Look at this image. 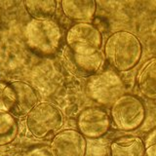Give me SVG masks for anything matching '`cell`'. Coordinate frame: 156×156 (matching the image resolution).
I'll return each instance as SVG.
<instances>
[{
  "instance_id": "obj_3",
  "label": "cell",
  "mask_w": 156,
  "mask_h": 156,
  "mask_svg": "<svg viewBox=\"0 0 156 156\" xmlns=\"http://www.w3.org/2000/svg\"><path fill=\"white\" fill-rule=\"evenodd\" d=\"M124 82L114 70L97 73L89 77L86 83L87 97L101 105H112L124 95Z\"/></svg>"
},
{
  "instance_id": "obj_18",
  "label": "cell",
  "mask_w": 156,
  "mask_h": 156,
  "mask_svg": "<svg viewBox=\"0 0 156 156\" xmlns=\"http://www.w3.org/2000/svg\"><path fill=\"white\" fill-rule=\"evenodd\" d=\"M27 156H55V154H54L51 147L43 145L30 149Z\"/></svg>"
},
{
  "instance_id": "obj_2",
  "label": "cell",
  "mask_w": 156,
  "mask_h": 156,
  "mask_svg": "<svg viewBox=\"0 0 156 156\" xmlns=\"http://www.w3.org/2000/svg\"><path fill=\"white\" fill-rule=\"evenodd\" d=\"M24 40L29 50L42 57H50L60 50L62 30L53 20H32L24 28Z\"/></svg>"
},
{
  "instance_id": "obj_14",
  "label": "cell",
  "mask_w": 156,
  "mask_h": 156,
  "mask_svg": "<svg viewBox=\"0 0 156 156\" xmlns=\"http://www.w3.org/2000/svg\"><path fill=\"white\" fill-rule=\"evenodd\" d=\"M27 12L37 21L52 20L57 11L55 0H27L23 2Z\"/></svg>"
},
{
  "instance_id": "obj_12",
  "label": "cell",
  "mask_w": 156,
  "mask_h": 156,
  "mask_svg": "<svg viewBox=\"0 0 156 156\" xmlns=\"http://www.w3.org/2000/svg\"><path fill=\"white\" fill-rule=\"evenodd\" d=\"M111 156H145L144 141L136 136H124L110 144Z\"/></svg>"
},
{
  "instance_id": "obj_17",
  "label": "cell",
  "mask_w": 156,
  "mask_h": 156,
  "mask_svg": "<svg viewBox=\"0 0 156 156\" xmlns=\"http://www.w3.org/2000/svg\"><path fill=\"white\" fill-rule=\"evenodd\" d=\"M145 156H156V127L151 130L144 141Z\"/></svg>"
},
{
  "instance_id": "obj_7",
  "label": "cell",
  "mask_w": 156,
  "mask_h": 156,
  "mask_svg": "<svg viewBox=\"0 0 156 156\" xmlns=\"http://www.w3.org/2000/svg\"><path fill=\"white\" fill-rule=\"evenodd\" d=\"M110 124V117L101 107H86L77 117L79 132L90 139H99L105 136L109 130Z\"/></svg>"
},
{
  "instance_id": "obj_5",
  "label": "cell",
  "mask_w": 156,
  "mask_h": 156,
  "mask_svg": "<svg viewBox=\"0 0 156 156\" xmlns=\"http://www.w3.org/2000/svg\"><path fill=\"white\" fill-rule=\"evenodd\" d=\"M67 49L77 55L90 56L100 52L102 45L101 31L91 23H75L66 37Z\"/></svg>"
},
{
  "instance_id": "obj_11",
  "label": "cell",
  "mask_w": 156,
  "mask_h": 156,
  "mask_svg": "<svg viewBox=\"0 0 156 156\" xmlns=\"http://www.w3.org/2000/svg\"><path fill=\"white\" fill-rule=\"evenodd\" d=\"M66 58L75 73L89 77L97 74L102 65V62H104V57L101 52L90 56H83L72 53L68 49Z\"/></svg>"
},
{
  "instance_id": "obj_19",
  "label": "cell",
  "mask_w": 156,
  "mask_h": 156,
  "mask_svg": "<svg viewBox=\"0 0 156 156\" xmlns=\"http://www.w3.org/2000/svg\"><path fill=\"white\" fill-rule=\"evenodd\" d=\"M0 16H1V13H0Z\"/></svg>"
},
{
  "instance_id": "obj_4",
  "label": "cell",
  "mask_w": 156,
  "mask_h": 156,
  "mask_svg": "<svg viewBox=\"0 0 156 156\" xmlns=\"http://www.w3.org/2000/svg\"><path fill=\"white\" fill-rule=\"evenodd\" d=\"M111 119L117 129L121 131H134L144 123L145 107L139 98L124 94L117 99L110 109Z\"/></svg>"
},
{
  "instance_id": "obj_9",
  "label": "cell",
  "mask_w": 156,
  "mask_h": 156,
  "mask_svg": "<svg viewBox=\"0 0 156 156\" xmlns=\"http://www.w3.org/2000/svg\"><path fill=\"white\" fill-rule=\"evenodd\" d=\"M15 93V104L11 113L15 117L27 116L38 104V97L33 87L23 81H13L10 83Z\"/></svg>"
},
{
  "instance_id": "obj_1",
  "label": "cell",
  "mask_w": 156,
  "mask_h": 156,
  "mask_svg": "<svg viewBox=\"0 0 156 156\" xmlns=\"http://www.w3.org/2000/svg\"><path fill=\"white\" fill-rule=\"evenodd\" d=\"M143 46L140 39L129 31L112 33L105 44V57L117 71H128L140 60Z\"/></svg>"
},
{
  "instance_id": "obj_13",
  "label": "cell",
  "mask_w": 156,
  "mask_h": 156,
  "mask_svg": "<svg viewBox=\"0 0 156 156\" xmlns=\"http://www.w3.org/2000/svg\"><path fill=\"white\" fill-rule=\"evenodd\" d=\"M136 85L145 98L156 100V57L146 61L136 75Z\"/></svg>"
},
{
  "instance_id": "obj_8",
  "label": "cell",
  "mask_w": 156,
  "mask_h": 156,
  "mask_svg": "<svg viewBox=\"0 0 156 156\" xmlns=\"http://www.w3.org/2000/svg\"><path fill=\"white\" fill-rule=\"evenodd\" d=\"M51 148L55 156H85L87 141L80 132L68 129L55 136Z\"/></svg>"
},
{
  "instance_id": "obj_6",
  "label": "cell",
  "mask_w": 156,
  "mask_h": 156,
  "mask_svg": "<svg viewBox=\"0 0 156 156\" xmlns=\"http://www.w3.org/2000/svg\"><path fill=\"white\" fill-rule=\"evenodd\" d=\"M62 125V114L57 106L40 102L27 116V127L36 138H45L58 131Z\"/></svg>"
},
{
  "instance_id": "obj_10",
  "label": "cell",
  "mask_w": 156,
  "mask_h": 156,
  "mask_svg": "<svg viewBox=\"0 0 156 156\" xmlns=\"http://www.w3.org/2000/svg\"><path fill=\"white\" fill-rule=\"evenodd\" d=\"M62 9L73 22L91 23L97 11V3L94 0H65L62 2Z\"/></svg>"
},
{
  "instance_id": "obj_15",
  "label": "cell",
  "mask_w": 156,
  "mask_h": 156,
  "mask_svg": "<svg viewBox=\"0 0 156 156\" xmlns=\"http://www.w3.org/2000/svg\"><path fill=\"white\" fill-rule=\"evenodd\" d=\"M18 131L15 116L9 112H0V145L12 143L18 135Z\"/></svg>"
},
{
  "instance_id": "obj_16",
  "label": "cell",
  "mask_w": 156,
  "mask_h": 156,
  "mask_svg": "<svg viewBox=\"0 0 156 156\" xmlns=\"http://www.w3.org/2000/svg\"><path fill=\"white\" fill-rule=\"evenodd\" d=\"M15 104V93L12 86L0 82V112H11Z\"/></svg>"
}]
</instances>
